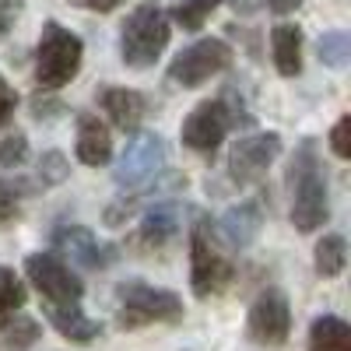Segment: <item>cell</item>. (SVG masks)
<instances>
[{
    "label": "cell",
    "mask_w": 351,
    "mask_h": 351,
    "mask_svg": "<svg viewBox=\"0 0 351 351\" xmlns=\"http://www.w3.org/2000/svg\"><path fill=\"white\" fill-rule=\"evenodd\" d=\"M162 165H165V141L152 130H137L130 137V144L123 148V155L116 158L112 180H116V186L134 190L141 183H148Z\"/></svg>",
    "instance_id": "8992f818"
},
{
    "label": "cell",
    "mask_w": 351,
    "mask_h": 351,
    "mask_svg": "<svg viewBox=\"0 0 351 351\" xmlns=\"http://www.w3.org/2000/svg\"><path fill=\"white\" fill-rule=\"evenodd\" d=\"M25 306V285L11 267H0V327Z\"/></svg>",
    "instance_id": "7402d4cb"
},
{
    "label": "cell",
    "mask_w": 351,
    "mask_h": 351,
    "mask_svg": "<svg viewBox=\"0 0 351 351\" xmlns=\"http://www.w3.org/2000/svg\"><path fill=\"white\" fill-rule=\"evenodd\" d=\"M116 295H120L116 319H120L123 330H137L148 324H183V302L169 288H155L144 281H123L116 288Z\"/></svg>",
    "instance_id": "3957f363"
},
{
    "label": "cell",
    "mask_w": 351,
    "mask_h": 351,
    "mask_svg": "<svg viewBox=\"0 0 351 351\" xmlns=\"http://www.w3.org/2000/svg\"><path fill=\"white\" fill-rule=\"evenodd\" d=\"M14 102H18V95H14V88L8 84V77L0 74V127H4L11 116H14Z\"/></svg>",
    "instance_id": "f546056e"
},
{
    "label": "cell",
    "mask_w": 351,
    "mask_h": 351,
    "mask_svg": "<svg viewBox=\"0 0 351 351\" xmlns=\"http://www.w3.org/2000/svg\"><path fill=\"white\" fill-rule=\"evenodd\" d=\"M218 8H221V0H183V4L172 8V21L180 28H186V32H197Z\"/></svg>",
    "instance_id": "44dd1931"
},
{
    "label": "cell",
    "mask_w": 351,
    "mask_h": 351,
    "mask_svg": "<svg viewBox=\"0 0 351 351\" xmlns=\"http://www.w3.org/2000/svg\"><path fill=\"white\" fill-rule=\"evenodd\" d=\"M236 109H232L225 99H208L200 102L186 120H183V144L197 155H211L218 152V144L225 141V134L236 123Z\"/></svg>",
    "instance_id": "52a82bcc"
},
{
    "label": "cell",
    "mask_w": 351,
    "mask_h": 351,
    "mask_svg": "<svg viewBox=\"0 0 351 351\" xmlns=\"http://www.w3.org/2000/svg\"><path fill=\"white\" fill-rule=\"evenodd\" d=\"M53 243L71 256V263H77V267H88V271H95V267H102L106 260H112V250L102 246V243L95 239V232L84 228V225H64V228H56Z\"/></svg>",
    "instance_id": "7c38bea8"
},
{
    "label": "cell",
    "mask_w": 351,
    "mask_h": 351,
    "mask_svg": "<svg viewBox=\"0 0 351 351\" xmlns=\"http://www.w3.org/2000/svg\"><path fill=\"white\" fill-rule=\"evenodd\" d=\"M313 260H316V274H319V278H337V274L344 271V263H348V246H344V239H341V236H324V239L316 243Z\"/></svg>",
    "instance_id": "ffe728a7"
},
{
    "label": "cell",
    "mask_w": 351,
    "mask_h": 351,
    "mask_svg": "<svg viewBox=\"0 0 351 351\" xmlns=\"http://www.w3.org/2000/svg\"><path fill=\"white\" fill-rule=\"evenodd\" d=\"M176 232H180V215H176V208H169V204H155V208L144 215V225H141V243L144 250H165Z\"/></svg>",
    "instance_id": "ac0fdd59"
},
{
    "label": "cell",
    "mask_w": 351,
    "mask_h": 351,
    "mask_svg": "<svg viewBox=\"0 0 351 351\" xmlns=\"http://www.w3.org/2000/svg\"><path fill=\"white\" fill-rule=\"evenodd\" d=\"M21 8H25V0H0V39H4L11 28H14Z\"/></svg>",
    "instance_id": "f1b7e54d"
},
{
    "label": "cell",
    "mask_w": 351,
    "mask_h": 351,
    "mask_svg": "<svg viewBox=\"0 0 351 351\" xmlns=\"http://www.w3.org/2000/svg\"><path fill=\"white\" fill-rule=\"evenodd\" d=\"M39 324L36 319H28V316H21V319H11L8 324V348L11 351H25V348H32L36 341H39Z\"/></svg>",
    "instance_id": "cb8c5ba5"
},
{
    "label": "cell",
    "mask_w": 351,
    "mask_h": 351,
    "mask_svg": "<svg viewBox=\"0 0 351 351\" xmlns=\"http://www.w3.org/2000/svg\"><path fill=\"white\" fill-rule=\"evenodd\" d=\"M319 60H324L327 67H344L351 60V36L348 32H327V36H319Z\"/></svg>",
    "instance_id": "603a6c76"
},
{
    "label": "cell",
    "mask_w": 351,
    "mask_h": 351,
    "mask_svg": "<svg viewBox=\"0 0 351 351\" xmlns=\"http://www.w3.org/2000/svg\"><path fill=\"white\" fill-rule=\"evenodd\" d=\"M267 8H271L274 14H291V11L302 8V0H267Z\"/></svg>",
    "instance_id": "1f68e13d"
},
{
    "label": "cell",
    "mask_w": 351,
    "mask_h": 351,
    "mask_svg": "<svg viewBox=\"0 0 351 351\" xmlns=\"http://www.w3.org/2000/svg\"><path fill=\"white\" fill-rule=\"evenodd\" d=\"M46 313H49V324L60 330L64 337L77 341V344H88V341H95L102 334V327L95 324L92 316H84L77 309V302H49Z\"/></svg>",
    "instance_id": "2e32d148"
},
{
    "label": "cell",
    "mask_w": 351,
    "mask_h": 351,
    "mask_svg": "<svg viewBox=\"0 0 351 351\" xmlns=\"http://www.w3.org/2000/svg\"><path fill=\"white\" fill-rule=\"evenodd\" d=\"M25 271H28V281H32L49 302H77L81 291H84L81 278L67 267V263H60L49 253H32L25 260Z\"/></svg>",
    "instance_id": "30bf717a"
},
{
    "label": "cell",
    "mask_w": 351,
    "mask_h": 351,
    "mask_svg": "<svg viewBox=\"0 0 351 351\" xmlns=\"http://www.w3.org/2000/svg\"><path fill=\"white\" fill-rule=\"evenodd\" d=\"M28 158V137L25 134H11L4 144H0V165L4 169H14Z\"/></svg>",
    "instance_id": "484cf974"
},
{
    "label": "cell",
    "mask_w": 351,
    "mask_h": 351,
    "mask_svg": "<svg viewBox=\"0 0 351 351\" xmlns=\"http://www.w3.org/2000/svg\"><path fill=\"white\" fill-rule=\"evenodd\" d=\"M309 351H351V327L341 316H319L309 327Z\"/></svg>",
    "instance_id": "d6986e66"
},
{
    "label": "cell",
    "mask_w": 351,
    "mask_h": 351,
    "mask_svg": "<svg viewBox=\"0 0 351 351\" xmlns=\"http://www.w3.org/2000/svg\"><path fill=\"white\" fill-rule=\"evenodd\" d=\"M99 99H102V109L109 112L112 127H120V130H137L144 112H148V102L134 88H102Z\"/></svg>",
    "instance_id": "5bb4252c"
},
{
    "label": "cell",
    "mask_w": 351,
    "mask_h": 351,
    "mask_svg": "<svg viewBox=\"0 0 351 351\" xmlns=\"http://www.w3.org/2000/svg\"><path fill=\"white\" fill-rule=\"evenodd\" d=\"M232 64V46L221 39H200L186 46L176 60L169 64V77L183 88H200L204 81H211Z\"/></svg>",
    "instance_id": "ba28073f"
},
{
    "label": "cell",
    "mask_w": 351,
    "mask_h": 351,
    "mask_svg": "<svg viewBox=\"0 0 351 351\" xmlns=\"http://www.w3.org/2000/svg\"><path fill=\"white\" fill-rule=\"evenodd\" d=\"M81 60H84L81 39L60 21H46L36 46V81L43 88H64L77 77Z\"/></svg>",
    "instance_id": "277c9868"
},
{
    "label": "cell",
    "mask_w": 351,
    "mask_h": 351,
    "mask_svg": "<svg viewBox=\"0 0 351 351\" xmlns=\"http://www.w3.org/2000/svg\"><path fill=\"white\" fill-rule=\"evenodd\" d=\"M14 218H18V193L14 186L0 183V228H8Z\"/></svg>",
    "instance_id": "83f0119b"
},
{
    "label": "cell",
    "mask_w": 351,
    "mask_h": 351,
    "mask_svg": "<svg viewBox=\"0 0 351 351\" xmlns=\"http://www.w3.org/2000/svg\"><path fill=\"white\" fill-rule=\"evenodd\" d=\"M246 334L256 344H267V348L288 341V334H291V309H288L285 291L267 288L263 295H256V302L250 306V316H246Z\"/></svg>",
    "instance_id": "9c48e42d"
},
{
    "label": "cell",
    "mask_w": 351,
    "mask_h": 351,
    "mask_svg": "<svg viewBox=\"0 0 351 351\" xmlns=\"http://www.w3.org/2000/svg\"><path fill=\"white\" fill-rule=\"evenodd\" d=\"M39 180H43V186L64 183V180H67V158H64L60 152H46L43 162H39Z\"/></svg>",
    "instance_id": "d4e9b609"
},
{
    "label": "cell",
    "mask_w": 351,
    "mask_h": 351,
    "mask_svg": "<svg viewBox=\"0 0 351 351\" xmlns=\"http://www.w3.org/2000/svg\"><path fill=\"white\" fill-rule=\"evenodd\" d=\"M232 274H236L232 271V260L218 250L211 221L197 218L193 232H190V285H193V295H200V299L218 295V291L228 288Z\"/></svg>",
    "instance_id": "5b68a950"
},
{
    "label": "cell",
    "mask_w": 351,
    "mask_h": 351,
    "mask_svg": "<svg viewBox=\"0 0 351 351\" xmlns=\"http://www.w3.org/2000/svg\"><path fill=\"white\" fill-rule=\"evenodd\" d=\"M169 46V14L158 4H141L120 28V56L134 71H148Z\"/></svg>",
    "instance_id": "6da1fadb"
},
{
    "label": "cell",
    "mask_w": 351,
    "mask_h": 351,
    "mask_svg": "<svg viewBox=\"0 0 351 351\" xmlns=\"http://www.w3.org/2000/svg\"><path fill=\"white\" fill-rule=\"evenodd\" d=\"M77 162L81 165H109L112 158V134L106 130V123L99 120L95 112H81L77 116Z\"/></svg>",
    "instance_id": "4fadbf2b"
},
{
    "label": "cell",
    "mask_w": 351,
    "mask_h": 351,
    "mask_svg": "<svg viewBox=\"0 0 351 351\" xmlns=\"http://www.w3.org/2000/svg\"><path fill=\"white\" fill-rule=\"evenodd\" d=\"M271 53H274V67L281 77H295L302 74V28L299 25H274L271 32Z\"/></svg>",
    "instance_id": "9a60e30c"
},
{
    "label": "cell",
    "mask_w": 351,
    "mask_h": 351,
    "mask_svg": "<svg viewBox=\"0 0 351 351\" xmlns=\"http://www.w3.org/2000/svg\"><path fill=\"white\" fill-rule=\"evenodd\" d=\"M291 180V225L299 232H316L327 221V180L319 172L316 158H313V144L306 141L299 158L288 169Z\"/></svg>",
    "instance_id": "7a4b0ae2"
},
{
    "label": "cell",
    "mask_w": 351,
    "mask_h": 351,
    "mask_svg": "<svg viewBox=\"0 0 351 351\" xmlns=\"http://www.w3.org/2000/svg\"><path fill=\"white\" fill-rule=\"evenodd\" d=\"M74 8H84V11H99V14H109L116 11L120 4H127V0H71Z\"/></svg>",
    "instance_id": "4dcf8cb0"
},
{
    "label": "cell",
    "mask_w": 351,
    "mask_h": 351,
    "mask_svg": "<svg viewBox=\"0 0 351 351\" xmlns=\"http://www.w3.org/2000/svg\"><path fill=\"white\" fill-rule=\"evenodd\" d=\"M260 225H263V211L256 200H246L239 208H232L225 218H221V236L236 246V250H246L256 236H260Z\"/></svg>",
    "instance_id": "e0dca14e"
},
{
    "label": "cell",
    "mask_w": 351,
    "mask_h": 351,
    "mask_svg": "<svg viewBox=\"0 0 351 351\" xmlns=\"http://www.w3.org/2000/svg\"><path fill=\"white\" fill-rule=\"evenodd\" d=\"M281 155V137L278 134H253L243 137L228 155V176L236 183H256L263 172L274 165V158Z\"/></svg>",
    "instance_id": "8fae6325"
},
{
    "label": "cell",
    "mask_w": 351,
    "mask_h": 351,
    "mask_svg": "<svg viewBox=\"0 0 351 351\" xmlns=\"http://www.w3.org/2000/svg\"><path fill=\"white\" fill-rule=\"evenodd\" d=\"M330 148H334L337 158H351V120H348V116H341V120L334 123V130H330Z\"/></svg>",
    "instance_id": "4316f807"
}]
</instances>
